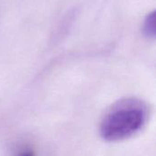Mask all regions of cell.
Segmentation results:
<instances>
[{
    "label": "cell",
    "mask_w": 156,
    "mask_h": 156,
    "mask_svg": "<svg viewBox=\"0 0 156 156\" xmlns=\"http://www.w3.org/2000/svg\"><path fill=\"white\" fill-rule=\"evenodd\" d=\"M148 108L137 99H127L112 106L101 123V135L109 142L128 139L145 125Z\"/></svg>",
    "instance_id": "1"
},
{
    "label": "cell",
    "mask_w": 156,
    "mask_h": 156,
    "mask_svg": "<svg viewBox=\"0 0 156 156\" xmlns=\"http://www.w3.org/2000/svg\"><path fill=\"white\" fill-rule=\"evenodd\" d=\"M155 11H153L147 15L143 25V33L148 38H155Z\"/></svg>",
    "instance_id": "2"
},
{
    "label": "cell",
    "mask_w": 156,
    "mask_h": 156,
    "mask_svg": "<svg viewBox=\"0 0 156 156\" xmlns=\"http://www.w3.org/2000/svg\"><path fill=\"white\" fill-rule=\"evenodd\" d=\"M31 148H27V147H23L21 151H19L16 156H35V154L32 150H30Z\"/></svg>",
    "instance_id": "3"
}]
</instances>
